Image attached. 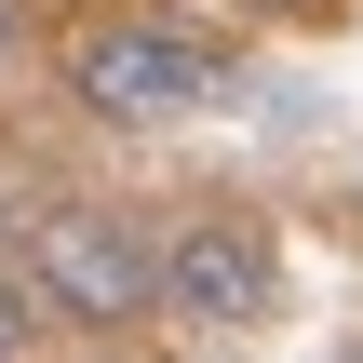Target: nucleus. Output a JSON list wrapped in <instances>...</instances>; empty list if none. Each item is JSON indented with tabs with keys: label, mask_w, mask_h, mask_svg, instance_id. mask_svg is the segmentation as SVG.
I'll return each mask as SVG.
<instances>
[{
	"label": "nucleus",
	"mask_w": 363,
	"mask_h": 363,
	"mask_svg": "<svg viewBox=\"0 0 363 363\" xmlns=\"http://www.w3.org/2000/svg\"><path fill=\"white\" fill-rule=\"evenodd\" d=\"M27 296L54 310V337H148L162 323V242L94 189H40L27 202Z\"/></svg>",
	"instance_id": "2"
},
{
	"label": "nucleus",
	"mask_w": 363,
	"mask_h": 363,
	"mask_svg": "<svg viewBox=\"0 0 363 363\" xmlns=\"http://www.w3.org/2000/svg\"><path fill=\"white\" fill-rule=\"evenodd\" d=\"M40 337H54V310L27 296V269H0V363H27Z\"/></svg>",
	"instance_id": "4"
},
{
	"label": "nucleus",
	"mask_w": 363,
	"mask_h": 363,
	"mask_svg": "<svg viewBox=\"0 0 363 363\" xmlns=\"http://www.w3.org/2000/svg\"><path fill=\"white\" fill-rule=\"evenodd\" d=\"M67 13H108V0H67Z\"/></svg>",
	"instance_id": "7"
},
{
	"label": "nucleus",
	"mask_w": 363,
	"mask_h": 363,
	"mask_svg": "<svg viewBox=\"0 0 363 363\" xmlns=\"http://www.w3.org/2000/svg\"><path fill=\"white\" fill-rule=\"evenodd\" d=\"M54 81H67V108H81V121H108V135H162V121H189V108H216V94H229V54H216L202 27L148 13V0H108V13H81V27H67Z\"/></svg>",
	"instance_id": "1"
},
{
	"label": "nucleus",
	"mask_w": 363,
	"mask_h": 363,
	"mask_svg": "<svg viewBox=\"0 0 363 363\" xmlns=\"http://www.w3.org/2000/svg\"><path fill=\"white\" fill-rule=\"evenodd\" d=\"M283 310V229L256 202H202L162 229V323L175 337H256Z\"/></svg>",
	"instance_id": "3"
},
{
	"label": "nucleus",
	"mask_w": 363,
	"mask_h": 363,
	"mask_svg": "<svg viewBox=\"0 0 363 363\" xmlns=\"http://www.w3.org/2000/svg\"><path fill=\"white\" fill-rule=\"evenodd\" d=\"M256 13H296V27H310V13H350V0H256Z\"/></svg>",
	"instance_id": "5"
},
{
	"label": "nucleus",
	"mask_w": 363,
	"mask_h": 363,
	"mask_svg": "<svg viewBox=\"0 0 363 363\" xmlns=\"http://www.w3.org/2000/svg\"><path fill=\"white\" fill-rule=\"evenodd\" d=\"M0 67H13V0H0Z\"/></svg>",
	"instance_id": "6"
}]
</instances>
